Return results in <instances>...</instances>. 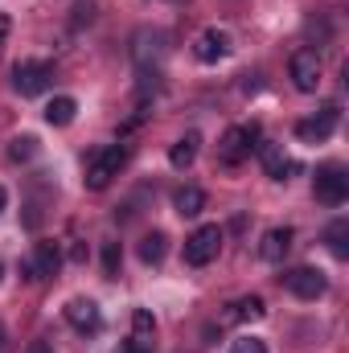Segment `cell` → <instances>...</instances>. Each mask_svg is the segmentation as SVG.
Returning <instances> with one entry per match:
<instances>
[{"mask_svg":"<svg viewBox=\"0 0 349 353\" xmlns=\"http://www.w3.org/2000/svg\"><path fill=\"white\" fill-rule=\"evenodd\" d=\"M283 288H288L296 300H321L325 288H329V279H325V271H317V267H292V271H283Z\"/></svg>","mask_w":349,"mask_h":353,"instance_id":"cell-5","label":"cell"},{"mask_svg":"<svg viewBox=\"0 0 349 353\" xmlns=\"http://www.w3.org/2000/svg\"><path fill=\"white\" fill-rule=\"evenodd\" d=\"M8 157H12V161H33V157H37V140H33V136H17V140L8 144Z\"/></svg>","mask_w":349,"mask_h":353,"instance_id":"cell-21","label":"cell"},{"mask_svg":"<svg viewBox=\"0 0 349 353\" xmlns=\"http://www.w3.org/2000/svg\"><path fill=\"white\" fill-rule=\"evenodd\" d=\"M337 119H341V107H337V103H325V107H321V115H312V119H300V123H296V136H300L304 144H325V140L337 132Z\"/></svg>","mask_w":349,"mask_h":353,"instance_id":"cell-6","label":"cell"},{"mask_svg":"<svg viewBox=\"0 0 349 353\" xmlns=\"http://www.w3.org/2000/svg\"><path fill=\"white\" fill-rule=\"evenodd\" d=\"M325 243H329V251H333L337 259H349V218L329 222V230H325Z\"/></svg>","mask_w":349,"mask_h":353,"instance_id":"cell-19","label":"cell"},{"mask_svg":"<svg viewBox=\"0 0 349 353\" xmlns=\"http://www.w3.org/2000/svg\"><path fill=\"white\" fill-rule=\"evenodd\" d=\"M29 353H54V345H50V341L41 337V341H33V345H29Z\"/></svg>","mask_w":349,"mask_h":353,"instance_id":"cell-28","label":"cell"},{"mask_svg":"<svg viewBox=\"0 0 349 353\" xmlns=\"http://www.w3.org/2000/svg\"><path fill=\"white\" fill-rule=\"evenodd\" d=\"M152 337H157V321H152V312H148V308H136V312H132V341H140V345L152 350Z\"/></svg>","mask_w":349,"mask_h":353,"instance_id":"cell-20","label":"cell"},{"mask_svg":"<svg viewBox=\"0 0 349 353\" xmlns=\"http://www.w3.org/2000/svg\"><path fill=\"white\" fill-rule=\"evenodd\" d=\"M165 255H169V239L161 230H152V234L140 239V263L157 267V263H165Z\"/></svg>","mask_w":349,"mask_h":353,"instance_id":"cell-17","label":"cell"},{"mask_svg":"<svg viewBox=\"0 0 349 353\" xmlns=\"http://www.w3.org/2000/svg\"><path fill=\"white\" fill-rule=\"evenodd\" d=\"M288 70H292L296 90L312 94V90L321 87V54H317V50H296V54H292V62H288Z\"/></svg>","mask_w":349,"mask_h":353,"instance_id":"cell-7","label":"cell"},{"mask_svg":"<svg viewBox=\"0 0 349 353\" xmlns=\"http://www.w3.org/2000/svg\"><path fill=\"white\" fill-rule=\"evenodd\" d=\"M349 197V176L341 165H325V169H317V201H325V205H341Z\"/></svg>","mask_w":349,"mask_h":353,"instance_id":"cell-8","label":"cell"},{"mask_svg":"<svg viewBox=\"0 0 349 353\" xmlns=\"http://www.w3.org/2000/svg\"><path fill=\"white\" fill-rule=\"evenodd\" d=\"M230 353H267V345H263L259 337H239V341L230 345Z\"/></svg>","mask_w":349,"mask_h":353,"instance_id":"cell-24","label":"cell"},{"mask_svg":"<svg viewBox=\"0 0 349 353\" xmlns=\"http://www.w3.org/2000/svg\"><path fill=\"white\" fill-rule=\"evenodd\" d=\"M74 17H70V25L74 29H83V25H90L94 21V0H74V8H70Z\"/></svg>","mask_w":349,"mask_h":353,"instance_id":"cell-23","label":"cell"},{"mask_svg":"<svg viewBox=\"0 0 349 353\" xmlns=\"http://www.w3.org/2000/svg\"><path fill=\"white\" fill-rule=\"evenodd\" d=\"M123 161H128V152L123 148H115V144H103V148H94L87 157V176H83V185L87 189H107L115 176H119V169H123Z\"/></svg>","mask_w":349,"mask_h":353,"instance_id":"cell-1","label":"cell"},{"mask_svg":"<svg viewBox=\"0 0 349 353\" xmlns=\"http://www.w3.org/2000/svg\"><path fill=\"white\" fill-rule=\"evenodd\" d=\"M70 259H74V263H87V247H83V243H74V247H70Z\"/></svg>","mask_w":349,"mask_h":353,"instance_id":"cell-27","label":"cell"},{"mask_svg":"<svg viewBox=\"0 0 349 353\" xmlns=\"http://www.w3.org/2000/svg\"><path fill=\"white\" fill-rule=\"evenodd\" d=\"M226 54H230V33H222V29H206V33L193 41V58L206 62V66L222 62Z\"/></svg>","mask_w":349,"mask_h":353,"instance_id":"cell-11","label":"cell"},{"mask_svg":"<svg viewBox=\"0 0 349 353\" xmlns=\"http://www.w3.org/2000/svg\"><path fill=\"white\" fill-rule=\"evenodd\" d=\"M0 350H4V325H0Z\"/></svg>","mask_w":349,"mask_h":353,"instance_id":"cell-31","label":"cell"},{"mask_svg":"<svg viewBox=\"0 0 349 353\" xmlns=\"http://www.w3.org/2000/svg\"><path fill=\"white\" fill-rule=\"evenodd\" d=\"M259 123H251V128H230L226 136H222V144H218V161L222 165H243L259 144Z\"/></svg>","mask_w":349,"mask_h":353,"instance_id":"cell-4","label":"cell"},{"mask_svg":"<svg viewBox=\"0 0 349 353\" xmlns=\"http://www.w3.org/2000/svg\"><path fill=\"white\" fill-rule=\"evenodd\" d=\"M119 263H123V251H119V243H103V271L115 279L119 275Z\"/></svg>","mask_w":349,"mask_h":353,"instance_id":"cell-22","label":"cell"},{"mask_svg":"<svg viewBox=\"0 0 349 353\" xmlns=\"http://www.w3.org/2000/svg\"><path fill=\"white\" fill-rule=\"evenodd\" d=\"M4 201H8V193H4V185H0V210H4Z\"/></svg>","mask_w":349,"mask_h":353,"instance_id":"cell-29","label":"cell"},{"mask_svg":"<svg viewBox=\"0 0 349 353\" xmlns=\"http://www.w3.org/2000/svg\"><path fill=\"white\" fill-rule=\"evenodd\" d=\"M243 90L255 94V90H259V74H243Z\"/></svg>","mask_w":349,"mask_h":353,"instance_id":"cell-26","label":"cell"},{"mask_svg":"<svg viewBox=\"0 0 349 353\" xmlns=\"http://www.w3.org/2000/svg\"><path fill=\"white\" fill-rule=\"evenodd\" d=\"M255 152H259L263 173L271 176V181H288V173H296V169H300V165H296V161L283 152V144H271V140H263Z\"/></svg>","mask_w":349,"mask_h":353,"instance_id":"cell-10","label":"cell"},{"mask_svg":"<svg viewBox=\"0 0 349 353\" xmlns=\"http://www.w3.org/2000/svg\"><path fill=\"white\" fill-rule=\"evenodd\" d=\"M292 239H296L292 226H271L259 243V259L263 263H283V255L292 251Z\"/></svg>","mask_w":349,"mask_h":353,"instance_id":"cell-13","label":"cell"},{"mask_svg":"<svg viewBox=\"0 0 349 353\" xmlns=\"http://www.w3.org/2000/svg\"><path fill=\"white\" fill-rule=\"evenodd\" d=\"M58 267H62L58 243H37L33 255L21 263V271H25V279H50V275H58Z\"/></svg>","mask_w":349,"mask_h":353,"instance_id":"cell-9","label":"cell"},{"mask_svg":"<svg viewBox=\"0 0 349 353\" xmlns=\"http://www.w3.org/2000/svg\"><path fill=\"white\" fill-rule=\"evenodd\" d=\"M0 37H4V33H0Z\"/></svg>","mask_w":349,"mask_h":353,"instance_id":"cell-32","label":"cell"},{"mask_svg":"<svg viewBox=\"0 0 349 353\" xmlns=\"http://www.w3.org/2000/svg\"><path fill=\"white\" fill-rule=\"evenodd\" d=\"M74 115H79V103H74L70 94H58V99H50V107H46V123H50V128H66V123H74Z\"/></svg>","mask_w":349,"mask_h":353,"instance_id":"cell-16","label":"cell"},{"mask_svg":"<svg viewBox=\"0 0 349 353\" xmlns=\"http://www.w3.org/2000/svg\"><path fill=\"white\" fill-rule=\"evenodd\" d=\"M263 316H267V304H263L259 296H243L239 304H230V312L222 321L230 325V321H263Z\"/></svg>","mask_w":349,"mask_h":353,"instance_id":"cell-18","label":"cell"},{"mask_svg":"<svg viewBox=\"0 0 349 353\" xmlns=\"http://www.w3.org/2000/svg\"><path fill=\"white\" fill-rule=\"evenodd\" d=\"M66 321H70L79 333H99V329H103V312H99V304L87 300V296H74V300L66 304Z\"/></svg>","mask_w":349,"mask_h":353,"instance_id":"cell-12","label":"cell"},{"mask_svg":"<svg viewBox=\"0 0 349 353\" xmlns=\"http://www.w3.org/2000/svg\"><path fill=\"white\" fill-rule=\"evenodd\" d=\"M197 148H201V136H197V132H185L173 148H169V165H173V169H189V165L197 161Z\"/></svg>","mask_w":349,"mask_h":353,"instance_id":"cell-14","label":"cell"},{"mask_svg":"<svg viewBox=\"0 0 349 353\" xmlns=\"http://www.w3.org/2000/svg\"><path fill=\"white\" fill-rule=\"evenodd\" d=\"M115 353H152L148 350V345H140V341H132V337H128V341H119V350Z\"/></svg>","mask_w":349,"mask_h":353,"instance_id":"cell-25","label":"cell"},{"mask_svg":"<svg viewBox=\"0 0 349 353\" xmlns=\"http://www.w3.org/2000/svg\"><path fill=\"white\" fill-rule=\"evenodd\" d=\"M173 210L181 218H197L201 210H206V193L197 189V185H185V189H177L173 193Z\"/></svg>","mask_w":349,"mask_h":353,"instance_id":"cell-15","label":"cell"},{"mask_svg":"<svg viewBox=\"0 0 349 353\" xmlns=\"http://www.w3.org/2000/svg\"><path fill=\"white\" fill-rule=\"evenodd\" d=\"M54 83V66L50 62H17L12 66V87L21 90V99H37Z\"/></svg>","mask_w":349,"mask_h":353,"instance_id":"cell-3","label":"cell"},{"mask_svg":"<svg viewBox=\"0 0 349 353\" xmlns=\"http://www.w3.org/2000/svg\"><path fill=\"white\" fill-rule=\"evenodd\" d=\"M218 251H222V226H197L189 239H185V263L189 267H206L218 259Z\"/></svg>","mask_w":349,"mask_h":353,"instance_id":"cell-2","label":"cell"},{"mask_svg":"<svg viewBox=\"0 0 349 353\" xmlns=\"http://www.w3.org/2000/svg\"><path fill=\"white\" fill-rule=\"evenodd\" d=\"M4 29H8V21H4V17H0V33H4Z\"/></svg>","mask_w":349,"mask_h":353,"instance_id":"cell-30","label":"cell"}]
</instances>
